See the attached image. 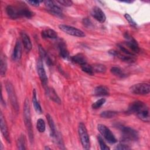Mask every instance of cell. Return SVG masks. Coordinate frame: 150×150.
Returning a JSON list of instances; mask_svg holds the SVG:
<instances>
[{
    "label": "cell",
    "instance_id": "cell-31",
    "mask_svg": "<svg viewBox=\"0 0 150 150\" xmlns=\"http://www.w3.org/2000/svg\"><path fill=\"white\" fill-rule=\"evenodd\" d=\"M117 112L112 111H104L100 114V117L104 118H111L114 117Z\"/></svg>",
    "mask_w": 150,
    "mask_h": 150
},
{
    "label": "cell",
    "instance_id": "cell-22",
    "mask_svg": "<svg viewBox=\"0 0 150 150\" xmlns=\"http://www.w3.org/2000/svg\"><path fill=\"white\" fill-rule=\"evenodd\" d=\"M21 35L22 42L25 49L28 51H30L32 49V42L29 36L25 32H22L21 33Z\"/></svg>",
    "mask_w": 150,
    "mask_h": 150
},
{
    "label": "cell",
    "instance_id": "cell-41",
    "mask_svg": "<svg viewBox=\"0 0 150 150\" xmlns=\"http://www.w3.org/2000/svg\"><path fill=\"white\" fill-rule=\"evenodd\" d=\"M45 149H51V148H49V146H46L45 147Z\"/></svg>",
    "mask_w": 150,
    "mask_h": 150
},
{
    "label": "cell",
    "instance_id": "cell-12",
    "mask_svg": "<svg viewBox=\"0 0 150 150\" xmlns=\"http://www.w3.org/2000/svg\"><path fill=\"white\" fill-rule=\"evenodd\" d=\"M45 6L47 7V10L53 15L59 16V17H62L63 16V12L61 9V8L57 6L54 1H44Z\"/></svg>",
    "mask_w": 150,
    "mask_h": 150
},
{
    "label": "cell",
    "instance_id": "cell-8",
    "mask_svg": "<svg viewBox=\"0 0 150 150\" xmlns=\"http://www.w3.org/2000/svg\"><path fill=\"white\" fill-rule=\"evenodd\" d=\"M130 91L137 95H145L150 91V85L149 83H141L135 84L129 88Z\"/></svg>",
    "mask_w": 150,
    "mask_h": 150
},
{
    "label": "cell",
    "instance_id": "cell-39",
    "mask_svg": "<svg viewBox=\"0 0 150 150\" xmlns=\"http://www.w3.org/2000/svg\"><path fill=\"white\" fill-rule=\"evenodd\" d=\"M115 149H119V150H121V149H129L130 147L125 144H120L118 145H117L115 148Z\"/></svg>",
    "mask_w": 150,
    "mask_h": 150
},
{
    "label": "cell",
    "instance_id": "cell-34",
    "mask_svg": "<svg viewBox=\"0 0 150 150\" xmlns=\"http://www.w3.org/2000/svg\"><path fill=\"white\" fill-rule=\"evenodd\" d=\"M105 102V99L104 98H100L98 100H97L96 102L93 103L91 107L93 109H98L100 107H101Z\"/></svg>",
    "mask_w": 150,
    "mask_h": 150
},
{
    "label": "cell",
    "instance_id": "cell-13",
    "mask_svg": "<svg viewBox=\"0 0 150 150\" xmlns=\"http://www.w3.org/2000/svg\"><path fill=\"white\" fill-rule=\"evenodd\" d=\"M91 16L100 23H104L105 21L106 16L104 12L98 6H94L91 11Z\"/></svg>",
    "mask_w": 150,
    "mask_h": 150
},
{
    "label": "cell",
    "instance_id": "cell-11",
    "mask_svg": "<svg viewBox=\"0 0 150 150\" xmlns=\"http://www.w3.org/2000/svg\"><path fill=\"white\" fill-rule=\"evenodd\" d=\"M124 38L126 39V41L125 42V45L129 49L131 50L132 52L134 54L138 53L140 52V49L139 47L138 44L137 42V41L127 32L125 33L124 34Z\"/></svg>",
    "mask_w": 150,
    "mask_h": 150
},
{
    "label": "cell",
    "instance_id": "cell-29",
    "mask_svg": "<svg viewBox=\"0 0 150 150\" xmlns=\"http://www.w3.org/2000/svg\"><path fill=\"white\" fill-rule=\"evenodd\" d=\"M36 128L39 132H43L46 129L45 122L42 118H39L36 122Z\"/></svg>",
    "mask_w": 150,
    "mask_h": 150
},
{
    "label": "cell",
    "instance_id": "cell-6",
    "mask_svg": "<svg viewBox=\"0 0 150 150\" xmlns=\"http://www.w3.org/2000/svg\"><path fill=\"white\" fill-rule=\"evenodd\" d=\"M120 129L124 140L137 141L138 139V133L136 130L129 127L123 125L120 126Z\"/></svg>",
    "mask_w": 150,
    "mask_h": 150
},
{
    "label": "cell",
    "instance_id": "cell-26",
    "mask_svg": "<svg viewBox=\"0 0 150 150\" xmlns=\"http://www.w3.org/2000/svg\"><path fill=\"white\" fill-rule=\"evenodd\" d=\"M17 147L19 149H26V139L23 134H21L17 141Z\"/></svg>",
    "mask_w": 150,
    "mask_h": 150
},
{
    "label": "cell",
    "instance_id": "cell-3",
    "mask_svg": "<svg viewBox=\"0 0 150 150\" xmlns=\"http://www.w3.org/2000/svg\"><path fill=\"white\" fill-rule=\"evenodd\" d=\"M23 119H24L25 125L26 126L28 134L29 135L30 142L32 143L33 141V128H32V125L30 104H29V101L28 98H26L24 102Z\"/></svg>",
    "mask_w": 150,
    "mask_h": 150
},
{
    "label": "cell",
    "instance_id": "cell-18",
    "mask_svg": "<svg viewBox=\"0 0 150 150\" xmlns=\"http://www.w3.org/2000/svg\"><path fill=\"white\" fill-rule=\"evenodd\" d=\"M38 50H39V55L41 57V59L43 60L46 63V64L47 65L52 66L53 64L52 61L42 45H39Z\"/></svg>",
    "mask_w": 150,
    "mask_h": 150
},
{
    "label": "cell",
    "instance_id": "cell-21",
    "mask_svg": "<svg viewBox=\"0 0 150 150\" xmlns=\"http://www.w3.org/2000/svg\"><path fill=\"white\" fill-rule=\"evenodd\" d=\"M45 90H46L47 95L52 101H53L54 102H55L57 104H61L62 101H61L59 97L57 96L55 90L53 88L47 87Z\"/></svg>",
    "mask_w": 150,
    "mask_h": 150
},
{
    "label": "cell",
    "instance_id": "cell-28",
    "mask_svg": "<svg viewBox=\"0 0 150 150\" xmlns=\"http://www.w3.org/2000/svg\"><path fill=\"white\" fill-rule=\"evenodd\" d=\"M94 72L96 73H104L106 71L107 68L105 66L102 64H94L91 65Z\"/></svg>",
    "mask_w": 150,
    "mask_h": 150
},
{
    "label": "cell",
    "instance_id": "cell-19",
    "mask_svg": "<svg viewBox=\"0 0 150 150\" xmlns=\"http://www.w3.org/2000/svg\"><path fill=\"white\" fill-rule=\"evenodd\" d=\"M94 94L96 96H107L110 94V91L107 87L99 86L94 88Z\"/></svg>",
    "mask_w": 150,
    "mask_h": 150
},
{
    "label": "cell",
    "instance_id": "cell-25",
    "mask_svg": "<svg viewBox=\"0 0 150 150\" xmlns=\"http://www.w3.org/2000/svg\"><path fill=\"white\" fill-rule=\"evenodd\" d=\"M41 35L43 38L56 39L57 37V32L52 29H46L42 31Z\"/></svg>",
    "mask_w": 150,
    "mask_h": 150
},
{
    "label": "cell",
    "instance_id": "cell-14",
    "mask_svg": "<svg viewBox=\"0 0 150 150\" xmlns=\"http://www.w3.org/2000/svg\"><path fill=\"white\" fill-rule=\"evenodd\" d=\"M108 53L114 56H116L117 57L125 62L133 63L135 62L136 60L135 56H128L124 54H122L115 50H110L108 51Z\"/></svg>",
    "mask_w": 150,
    "mask_h": 150
},
{
    "label": "cell",
    "instance_id": "cell-37",
    "mask_svg": "<svg viewBox=\"0 0 150 150\" xmlns=\"http://www.w3.org/2000/svg\"><path fill=\"white\" fill-rule=\"evenodd\" d=\"M56 2L64 6H70L73 4V2L70 0H59Z\"/></svg>",
    "mask_w": 150,
    "mask_h": 150
},
{
    "label": "cell",
    "instance_id": "cell-7",
    "mask_svg": "<svg viewBox=\"0 0 150 150\" xmlns=\"http://www.w3.org/2000/svg\"><path fill=\"white\" fill-rule=\"evenodd\" d=\"M97 129L108 143L115 144L117 142V140L112 132L106 125L101 124H98Z\"/></svg>",
    "mask_w": 150,
    "mask_h": 150
},
{
    "label": "cell",
    "instance_id": "cell-33",
    "mask_svg": "<svg viewBox=\"0 0 150 150\" xmlns=\"http://www.w3.org/2000/svg\"><path fill=\"white\" fill-rule=\"evenodd\" d=\"M97 139H98V142L99 143L100 146V149L101 150H109L110 149V148L107 145V144L104 142V141L103 138L101 137V136L98 135Z\"/></svg>",
    "mask_w": 150,
    "mask_h": 150
},
{
    "label": "cell",
    "instance_id": "cell-35",
    "mask_svg": "<svg viewBox=\"0 0 150 150\" xmlns=\"http://www.w3.org/2000/svg\"><path fill=\"white\" fill-rule=\"evenodd\" d=\"M117 46L119 48V49L120 50V51L122 52V53L123 54H126V55H128V56H135V54H134L132 52L129 50L128 49L124 47L122 45H121L120 44H118Z\"/></svg>",
    "mask_w": 150,
    "mask_h": 150
},
{
    "label": "cell",
    "instance_id": "cell-20",
    "mask_svg": "<svg viewBox=\"0 0 150 150\" xmlns=\"http://www.w3.org/2000/svg\"><path fill=\"white\" fill-rule=\"evenodd\" d=\"M58 47L60 56L64 59L68 60L70 58V56L66 43L64 42H60L58 45Z\"/></svg>",
    "mask_w": 150,
    "mask_h": 150
},
{
    "label": "cell",
    "instance_id": "cell-17",
    "mask_svg": "<svg viewBox=\"0 0 150 150\" xmlns=\"http://www.w3.org/2000/svg\"><path fill=\"white\" fill-rule=\"evenodd\" d=\"M70 59L73 63L78 64L80 66L87 63V58L86 56L82 53H77L73 56Z\"/></svg>",
    "mask_w": 150,
    "mask_h": 150
},
{
    "label": "cell",
    "instance_id": "cell-32",
    "mask_svg": "<svg viewBox=\"0 0 150 150\" xmlns=\"http://www.w3.org/2000/svg\"><path fill=\"white\" fill-rule=\"evenodd\" d=\"M81 66V70L84 72H85V73H87L90 75H93L94 74V72L93 71V67H92L91 65H89V64H87L86 63V64H83Z\"/></svg>",
    "mask_w": 150,
    "mask_h": 150
},
{
    "label": "cell",
    "instance_id": "cell-36",
    "mask_svg": "<svg viewBox=\"0 0 150 150\" xmlns=\"http://www.w3.org/2000/svg\"><path fill=\"white\" fill-rule=\"evenodd\" d=\"M124 17L126 19V20L128 22V23H129L130 25H131L132 26H137L136 22L132 19L131 16L128 13H125Z\"/></svg>",
    "mask_w": 150,
    "mask_h": 150
},
{
    "label": "cell",
    "instance_id": "cell-27",
    "mask_svg": "<svg viewBox=\"0 0 150 150\" xmlns=\"http://www.w3.org/2000/svg\"><path fill=\"white\" fill-rule=\"evenodd\" d=\"M110 71L112 74H114L115 76H117L121 78L126 77V74L123 72V71L120 68L118 67H112L110 69Z\"/></svg>",
    "mask_w": 150,
    "mask_h": 150
},
{
    "label": "cell",
    "instance_id": "cell-15",
    "mask_svg": "<svg viewBox=\"0 0 150 150\" xmlns=\"http://www.w3.org/2000/svg\"><path fill=\"white\" fill-rule=\"evenodd\" d=\"M0 125H1V131L4 137L5 138V139L8 142L10 143L11 141H10L9 133L8 131V128L6 120L2 114V112H1V114H0Z\"/></svg>",
    "mask_w": 150,
    "mask_h": 150
},
{
    "label": "cell",
    "instance_id": "cell-30",
    "mask_svg": "<svg viewBox=\"0 0 150 150\" xmlns=\"http://www.w3.org/2000/svg\"><path fill=\"white\" fill-rule=\"evenodd\" d=\"M6 70H7V64H6V60L1 57V63H0V73L2 77L5 76Z\"/></svg>",
    "mask_w": 150,
    "mask_h": 150
},
{
    "label": "cell",
    "instance_id": "cell-40",
    "mask_svg": "<svg viewBox=\"0 0 150 150\" xmlns=\"http://www.w3.org/2000/svg\"><path fill=\"white\" fill-rule=\"evenodd\" d=\"M42 2V1H28V3L30 4V5L34 6H38L39 5V4Z\"/></svg>",
    "mask_w": 150,
    "mask_h": 150
},
{
    "label": "cell",
    "instance_id": "cell-9",
    "mask_svg": "<svg viewBox=\"0 0 150 150\" xmlns=\"http://www.w3.org/2000/svg\"><path fill=\"white\" fill-rule=\"evenodd\" d=\"M59 28H60V30H62L64 33H66L68 35L83 38L86 36V35L83 31H82L81 30L77 29L75 27L70 26V25L60 24L59 25Z\"/></svg>",
    "mask_w": 150,
    "mask_h": 150
},
{
    "label": "cell",
    "instance_id": "cell-23",
    "mask_svg": "<svg viewBox=\"0 0 150 150\" xmlns=\"http://www.w3.org/2000/svg\"><path fill=\"white\" fill-rule=\"evenodd\" d=\"M32 103L34 107V108L36 112L38 114H41L42 112V110L40 104L37 100V96H36V91L35 88L32 91Z\"/></svg>",
    "mask_w": 150,
    "mask_h": 150
},
{
    "label": "cell",
    "instance_id": "cell-4",
    "mask_svg": "<svg viewBox=\"0 0 150 150\" xmlns=\"http://www.w3.org/2000/svg\"><path fill=\"white\" fill-rule=\"evenodd\" d=\"M78 133L83 149L86 150L89 149L90 148V138L87 128L83 122L79 123L78 127Z\"/></svg>",
    "mask_w": 150,
    "mask_h": 150
},
{
    "label": "cell",
    "instance_id": "cell-16",
    "mask_svg": "<svg viewBox=\"0 0 150 150\" xmlns=\"http://www.w3.org/2000/svg\"><path fill=\"white\" fill-rule=\"evenodd\" d=\"M22 54V47L19 40L16 42L13 53H12V59L15 61H18L21 59Z\"/></svg>",
    "mask_w": 150,
    "mask_h": 150
},
{
    "label": "cell",
    "instance_id": "cell-5",
    "mask_svg": "<svg viewBox=\"0 0 150 150\" xmlns=\"http://www.w3.org/2000/svg\"><path fill=\"white\" fill-rule=\"evenodd\" d=\"M6 92L8 93V96L9 99V101L11 102V104L15 110V111L18 112L19 109V106L18 104V101L17 99V97L15 91V88L12 85V84L8 81L6 82Z\"/></svg>",
    "mask_w": 150,
    "mask_h": 150
},
{
    "label": "cell",
    "instance_id": "cell-38",
    "mask_svg": "<svg viewBox=\"0 0 150 150\" xmlns=\"http://www.w3.org/2000/svg\"><path fill=\"white\" fill-rule=\"evenodd\" d=\"M82 23L83 25L87 28H91L93 26L91 21L88 18H87L83 19Z\"/></svg>",
    "mask_w": 150,
    "mask_h": 150
},
{
    "label": "cell",
    "instance_id": "cell-1",
    "mask_svg": "<svg viewBox=\"0 0 150 150\" xmlns=\"http://www.w3.org/2000/svg\"><path fill=\"white\" fill-rule=\"evenodd\" d=\"M127 113L129 114H135L140 120L144 122L149 121L148 107L142 101H134L131 103L127 110Z\"/></svg>",
    "mask_w": 150,
    "mask_h": 150
},
{
    "label": "cell",
    "instance_id": "cell-24",
    "mask_svg": "<svg viewBox=\"0 0 150 150\" xmlns=\"http://www.w3.org/2000/svg\"><path fill=\"white\" fill-rule=\"evenodd\" d=\"M46 118H47V122L49 125L50 129V136L54 138L57 135V132H56V127H55L54 121H53L52 117L50 116V115L49 114H47L46 115Z\"/></svg>",
    "mask_w": 150,
    "mask_h": 150
},
{
    "label": "cell",
    "instance_id": "cell-10",
    "mask_svg": "<svg viewBox=\"0 0 150 150\" xmlns=\"http://www.w3.org/2000/svg\"><path fill=\"white\" fill-rule=\"evenodd\" d=\"M37 71L38 73L39 77V79L41 81L42 84L43 86L45 88V89L47 87V77L45 71V70L44 69L43 65V62L42 60L41 59H39L38 60L37 62Z\"/></svg>",
    "mask_w": 150,
    "mask_h": 150
},
{
    "label": "cell",
    "instance_id": "cell-2",
    "mask_svg": "<svg viewBox=\"0 0 150 150\" xmlns=\"http://www.w3.org/2000/svg\"><path fill=\"white\" fill-rule=\"evenodd\" d=\"M6 12L8 16L13 19L19 18H30L33 15V12L25 5H8L6 8Z\"/></svg>",
    "mask_w": 150,
    "mask_h": 150
}]
</instances>
